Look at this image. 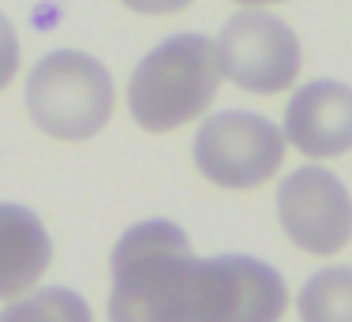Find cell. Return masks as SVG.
<instances>
[{
  "label": "cell",
  "instance_id": "obj_2",
  "mask_svg": "<svg viewBox=\"0 0 352 322\" xmlns=\"http://www.w3.org/2000/svg\"><path fill=\"white\" fill-rule=\"evenodd\" d=\"M217 45L203 34H173L157 41L128 79L131 120L150 135L176 131L199 120L221 87Z\"/></svg>",
  "mask_w": 352,
  "mask_h": 322
},
{
  "label": "cell",
  "instance_id": "obj_6",
  "mask_svg": "<svg viewBox=\"0 0 352 322\" xmlns=\"http://www.w3.org/2000/svg\"><path fill=\"white\" fill-rule=\"evenodd\" d=\"M278 222L307 255H338L352 240V195L322 165H300L278 188Z\"/></svg>",
  "mask_w": 352,
  "mask_h": 322
},
{
  "label": "cell",
  "instance_id": "obj_9",
  "mask_svg": "<svg viewBox=\"0 0 352 322\" xmlns=\"http://www.w3.org/2000/svg\"><path fill=\"white\" fill-rule=\"evenodd\" d=\"M300 322H352V266L318 270L296 296Z\"/></svg>",
  "mask_w": 352,
  "mask_h": 322
},
{
  "label": "cell",
  "instance_id": "obj_13",
  "mask_svg": "<svg viewBox=\"0 0 352 322\" xmlns=\"http://www.w3.org/2000/svg\"><path fill=\"white\" fill-rule=\"evenodd\" d=\"M236 4H248V8H258V4H281V0H236Z\"/></svg>",
  "mask_w": 352,
  "mask_h": 322
},
{
  "label": "cell",
  "instance_id": "obj_8",
  "mask_svg": "<svg viewBox=\"0 0 352 322\" xmlns=\"http://www.w3.org/2000/svg\"><path fill=\"white\" fill-rule=\"evenodd\" d=\"M53 262V240L34 210L0 202V300L27 296Z\"/></svg>",
  "mask_w": 352,
  "mask_h": 322
},
{
  "label": "cell",
  "instance_id": "obj_1",
  "mask_svg": "<svg viewBox=\"0 0 352 322\" xmlns=\"http://www.w3.org/2000/svg\"><path fill=\"white\" fill-rule=\"evenodd\" d=\"M285 277L251 255L195 259L169 217L131 225L109 259V322H281Z\"/></svg>",
  "mask_w": 352,
  "mask_h": 322
},
{
  "label": "cell",
  "instance_id": "obj_12",
  "mask_svg": "<svg viewBox=\"0 0 352 322\" xmlns=\"http://www.w3.org/2000/svg\"><path fill=\"white\" fill-rule=\"evenodd\" d=\"M120 4L142 15H173V12H184L191 0H120Z\"/></svg>",
  "mask_w": 352,
  "mask_h": 322
},
{
  "label": "cell",
  "instance_id": "obj_3",
  "mask_svg": "<svg viewBox=\"0 0 352 322\" xmlns=\"http://www.w3.org/2000/svg\"><path fill=\"white\" fill-rule=\"evenodd\" d=\"M23 101L38 131L60 142H87L113 116L116 87L98 56L79 49H56L30 67Z\"/></svg>",
  "mask_w": 352,
  "mask_h": 322
},
{
  "label": "cell",
  "instance_id": "obj_10",
  "mask_svg": "<svg viewBox=\"0 0 352 322\" xmlns=\"http://www.w3.org/2000/svg\"><path fill=\"white\" fill-rule=\"evenodd\" d=\"M0 322H94V315L79 292L49 285V289L27 292L23 300L8 303L0 311Z\"/></svg>",
  "mask_w": 352,
  "mask_h": 322
},
{
  "label": "cell",
  "instance_id": "obj_11",
  "mask_svg": "<svg viewBox=\"0 0 352 322\" xmlns=\"http://www.w3.org/2000/svg\"><path fill=\"white\" fill-rule=\"evenodd\" d=\"M15 72H19V34L8 15H0V90L15 79Z\"/></svg>",
  "mask_w": 352,
  "mask_h": 322
},
{
  "label": "cell",
  "instance_id": "obj_4",
  "mask_svg": "<svg viewBox=\"0 0 352 322\" xmlns=\"http://www.w3.org/2000/svg\"><path fill=\"white\" fill-rule=\"evenodd\" d=\"M285 161V131L258 113H214L195 131V169L217 188L251 191Z\"/></svg>",
  "mask_w": 352,
  "mask_h": 322
},
{
  "label": "cell",
  "instance_id": "obj_5",
  "mask_svg": "<svg viewBox=\"0 0 352 322\" xmlns=\"http://www.w3.org/2000/svg\"><path fill=\"white\" fill-rule=\"evenodd\" d=\"M221 75L248 94H281L296 83L304 53L296 30L274 12H240L217 38Z\"/></svg>",
  "mask_w": 352,
  "mask_h": 322
},
{
  "label": "cell",
  "instance_id": "obj_7",
  "mask_svg": "<svg viewBox=\"0 0 352 322\" xmlns=\"http://www.w3.org/2000/svg\"><path fill=\"white\" fill-rule=\"evenodd\" d=\"M285 142L307 158H341L352 150V87L315 79L285 105Z\"/></svg>",
  "mask_w": 352,
  "mask_h": 322
}]
</instances>
